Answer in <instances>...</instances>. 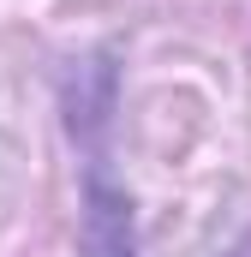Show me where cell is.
<instances>
[{
  "label": "cell",
  "instance_id": "6da1fadb",
  "mask_svg": "<svg viewBox=\"0 0 251 257\" xmlns=\"http://www.w3.org/2000/svg\"><path fill=\"white\" fill-rule=\"evenodd\" d=\"M84 257H138L132 197L102 174L96 150H90V168H84Z\"/></svg>",
  "mask_w": 251,
  "mask_h": 257
}]
</instances>
